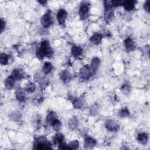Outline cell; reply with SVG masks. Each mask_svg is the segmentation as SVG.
I'll return each mask as SVG.
<instances>
[{
  "instance_id": "ac0fdd59",
  "label": "cell",
  "mask_w": 150,
  "mask_h": 150,
  "mask_svg": "<svg viewBox=\"0 0 150 150\" xmlns=\"http://www.w3.org/2000/svg\"><path fill=\"white\" fill-rule=\"evenodd\" d=\"M11 76L15 79V81L20 80L24 77V73L20 69H14L13 71Z\"/></svg>"
},
{
  "instance_id": "1f68e13d",
  "label": "cell",
  "mask_w": 150,
  "mask_h": 150,
  "mask_svg": "<svg viewBox=\"0 0 150 150\" xmlns=\"http://www.w3.org/2000/svg\"><path fill=\"white\" fill-rule=\"evenodd\" d=\"M123 1H119V0H116V1H111V4L113 7H118L123 5Z\"/></svg>"
},
{
  "instance_id": "4316f807",
  "label": "cell",
  "mask_w": 150,
  "mask_h": 150,
  "mask_svg": "<svg viewBox=\"0 0 150 150\" xmlns=\"http://www.w3.org/2000/svg\"><path fill=\"white\" fill-rule=\"evenodd\" d=\"M9 57L6 54H1L0 55V62L3 65H6L8 63Z\"/></svg>"
},
{
  "instance_id": "30bf717a",
  "label": "cell",
  "mask_w": 150,
  "mask_h": 150,
  "mask_svg": "<svg viewBox=\"0 0 150 150\" xmlns=\"http://www.w3.org/2000/svg\"><path fill=\"white\" fill-rule=\"evenodd\" d=\"M60 79L62 82L65 83H67L70 81L71 79V74L70 72L66 70H63L60 72L59 74Z\"/></svg>"
},
{
  "instance_id": "cb8c5ba5",
  "label": "cell",
  "mask_w": 150,
  "mask_h": 150,
  "mask_svg": "<svg viewBox=\"0 0 150 150\" xmlns=\"http://www.w3.org/2000/svg\"><path fill=\"white\" fill-rule=\"evenodd\" d=\"M35 88H36L35 85L34 83L30 82V83H28V84L25 86V88H24V90H25L27 92H28V93H34V92H35Z\"/></svg>"
},
{
  "instance_id": "5b68a950",
  "label": "cell",
  "mask_w": 150,
  "mask_h": 150,
  "mask_svg": "<svg viewBox=\"0 0 150 150\" xmlns=\"http://www.w3.org/2000/svg\"><path fill=\"white\" fill-rule=\"evenodd\" d=\"M41 24L45 28H49L53 24V18L49 13H47L43 15L41 18Z\"/></svg>"
},
{
  "instance_id": "6da1fadb",
  "label": "cell",
  "mask_w": 150,
  "mask_h": 150,
  "mask_svg": "<svg viewBox=\"0 0 150 150\" xmlns=\"http://www.w3.org/2000/svg\"><path fill=\"white\" fill-rule=\"evenodd\" d=\"M54 54V51L51 47L48 41H44L41 42L40 48L37 51V56L39 59H42L44 57H51Z\"/></svg>"
},
{
  "instance_id": "d6986e66",
  "label": "cell",
  "mask_w": 150,
  "mask_h": 150,
  "mask_svg": "<svg viewBox=\"0 0 150 150\" xmlns=\"http://www.w3.org/2000/svg\"><path fill=\"white\" fill-rule=\"evenodd\" d=\"M15 83V79L11 76H10V77H8L6 80V81H5V86L7 89L11 90L14 87Z\"/></svg>"
},
{
  "instance_id": "d6a6232c",
  "label": "cell",
  "mask_w": 150,
  "mask_h": 150,
  "mask_svg": "<svg viewBox=\"0 0 150 150\" xmlns=\"http://www.w3.org/2000/svg\"><path fill=\"white\" fill-rule=\"evenodd\" d=\"M149 1L148 0V1H145V3L144 4V10L147 12V13H149Z\"/></svg>"
},
{
  "instance_id": "3957f363",
  "label": "cell",
  "mask_w": 150,
  "mask_h": 150,
  "mask_svg": "<svg viewBox=\"0 0 150 150\" xmlns=\"http://www.w3.org/2000/svg\"><path fill=\"white\" fill-rule=\"evenodd\" d=\"M90 4L86 2H83L80 6L79 14L81 20H86L89 17Z\"/></svg>"
},
{
  "instance_id": "8992f818",
  "label": "cell",
  "mask_w": 150,
  "mask_h": 150,
  "mask_svg": "<svg viewBox=\"0 0 150 150\" xmlns=\"http://www.w3.org/2000/svg\"><path fill=\"white\" fill-rule=\"evenodd\" d=\"M79 75L81 79L83 80H87L93 75L91 72L90 67L88 65H84L80 70Z\"/></svg>"
},
{
  "instance_id": "2e32d148",
  "label": "cell",
  "mask_w": 150,
  "mask_h": 150,
  "mask_svg": "<svg viewBox=\"0 0 150 150\" xmlns=\"http://www.w3.org/2000/svg\"><path fill=\"white\" fill-rule=\"evenodd\" d=\"M124 44L126 49L128 51H133L136 48L135 43L134 42L132 39L130 38H128L125 40Z\"/></svg>"
},
{
  "instance_id": "5bb4252c",
  "label": "cell",
  "mask_w": 150,
  "mask_h": 150,
  "mask_svg": "<svg viewBox=\"0 0 150 150\" xmlns=\"http://www.w3.org/2000/svg\"><path fill=\"white\" fill-rule=\"evenodd\" d=\"M71 52H72V55L75 58H79L82 55V54H83V49L80 46H73L72 48Z\"/></svg>"
},
{
  "instance_id": "7c38bea8",
  "label": "cell",
  "mask_w": 150,
  "mask_h": 150,
  "mask_svg": "<svg viewBox=\"0 0 150 150\" xmlns=\"http://www.w3.org/2000/svg\"><path fill=\"white\" fill-rule=\"evenodd\" d=\"M103 39V35L100 33H96L94 34L90 39V42L94 44V45H98L99 44Z\"/></svg>"
},
{
  "instance_id": "ffe728a7",
  "label": "cell",
  "mask_w": 150,
  "mask_h": 150,
  "mask_svg": "<svg viewBox=\"0 0 150 150\" xmlns=\"http://www.w3.org/2000/svg\"><path fill=\"white\" fill-rule=\"evenodd\" d=\"M57 119V115L54 112V111H51L49 112L47 116H46V122L49 124H52V123L56 120Z\"/></svg>"
},
{
  "instance_id": "4fadbf2b",
  "label": "cell",
  "mask_w": 150,
  "mask_h": 150,
  "mask_svg": "<svg viewBox=\"0 0 150 150\" xmlns=\"http://www.w3.org/2000/svg\"><path fill=\"white\" fill-rule=\"evenodd\" d=\"M96 144L95 139L91 137H87L86 138L85 141V148L86 149H92Z\"/></svg>"
},
{
  "instance_id": "7402d4cb",
  "label": "cell",
  "mask_w": 150,
  "mask_h": 150,
  "mask_svg": "<svg viewBox=\"0 0 150 150\" xmlns=\"http://www.w3.org/2000/svg\"><path fill=\"white\" fill-rule=\"evenodd\" d=\"M68 124H69V127L71 130H75L78 126V121H77L76 117H73V118H72L69 120Z\"/></svg>"
},
{
  "instance_id": "8fae6325",
  "label": "cell",
  "mask_w": 150,
  "mask_h": 150,
  "mask_svg": "<svg viewBox=\"0 0 150 150\" xmlns=\"http://www.w3.org/2000/svg\"><path fill=\"white\" fill-rule=\"evenodd\" d=\"M137 3V1H133V0H128V1H123V6L124 8L127 11H132L135 8V5Z\"/></svg>"
},
{
  "instance_id": "7a4b0ae2",
  "label": "cell",
  "mask_w": 150,
  "mask_h": 150,
  "mask_svg": "<svg viewBox=\"0 0 150 150\" xmlns=\"http://www.w3.org/2000/svg\"><path fill=\"white\" fill-rule=\"evenodd\" d=\"M51 144L44 137H39L35 142V149H52Z\"/></svg>"
},
{
  "instance_id": "ba28073f",
  "label": "cell",
  "mask_w": 150,
  "mask_h": 150,
  "mask_svg": "<svg viewBox=\"0 0 150 150\" xmlns=\"http://www.w3.org/2000/svg\"><path fill=\"white\" fill-rule=\"evenodd\" d=\"M67 15H68L67 11L63 9H61L58 11L57 14V19H58V23L61 25H63L65 23Z\"/></svg>"
},
{
  "instance_id": "e575fe53",
  "label": "cell",
  "mask_w": 150,
  "mask_h": 150,
  "mask_svg": "<svg viewBox=\"0 0 150 150\" xmlns=\"http://www.w3.org/2000/svg\"><path fill=\"white\" fill-rule=\"evenodd\" d=\"M6 28V23L3 21V19L1 20V32H3L4 30Z\"/></svg>"
},
{
  "instance_id": "d590c367",
  "label": "cell",
  "mask_w": 150,
  "mask_h": 150,
  "mask_svg": "<svg viewBox=\"0 0 150 150\" xmlns=\"http://www.w3.org/2000/svg\"><path fill=\"white\" fill-rule=\"evenodd\" d=\"M39 3H41V4H42V5H44V4H45L46 3V1H38Z\"/></svg>"
},
{
  "instance_id": "4dcf8cb0",
  "label": "cell",
  "mask_w": 150,
  "mask_h": 150,
  "mask_svg": "<svg viewBox=\"0 0 150 150\" xmlns=\"http://www.w3.org/2000/svg\"><path fill=\"white\" fill-rule=\"evenodd\" d=\"M49 84V80L46 78H44L43 79H42L40 83V86L42 89H45L48 86Z\"/></svg>"
},
{
  "instance_id": "44dd1931",
  "label": "cell",
  "mask_w": 150,
  "mask_h": 150,
  "mask_svg": "<svg viewBox=\"0 0 150 150\" xmlns=\"http://www.w3.org/2000/svg\"><path fill=\"white\" fill-rule=\"evenodd\" d=\"M63 140H64V135L61 133L56 134L53 138V142L55 145L59 144L63 142Z\"/></svg>"
},
{
  "instance_id": "484cf974",
  "label": "cell",
  "mask_w": 150,
  "mask_h": 150,
  "mask_svg": "<svg viewBox=\"0 0 150 150\" xmlns=\"http://www.w3.org/2000/svg\"><path fill=\"white\" fill-rule=\"evenodd\" d=\"M51 125L52 126V127L55 131H59L62 127V123L59 120L56 119L52 123Z\"/></svg>"
},
{
  "instance_id": "e0dca14e",
  "label": "cell",
  "mask_w": 150,
  "mask_h": 150,
  "mask_svg": "<svg viewBox=\"0 0 150 150\" xmlns=\"http://www.w3.org/2000/svg\"><path fill=\"white\" fill-rule=\"evenodd\" d=\"M16 97L18 101L21 102L25 101L26 99V95L24 90L21 88H18L16 92Z\"/></svg>"
},
{
  "instance_id": "9c48e42d",
  "label": "cell",
  "mask_w": 150,
  "mask_h": 150,
  "mask_svg": "<svg viewBox=\"0 0 150 150\" xmlns=\"http://www.w3.org/2000/svg\"><path fill=\"white\" fill-rule=\"evenodd\" d=\"M100 59L97 57H95L92 59V63H91V65L90 67V69L92 75L94 74L98 70L99 65H100Z\"/></svg>"
},
{
  "instance_id": "52a82bcc",
  "label": "cell",
  "mask_w": 150,
  "mask_h": 150,
  "mask_svg": "<svg viewBox=\"0 0 150 150\" xmlns=\"http://www.w3.org/2000/svg\"><path fill=\"white\" fill-rule=\"evenodd\" d=\"M106 128L110 131H116L119 128V125L118 123L114 120H108L105 124Z\"/></svg>"
},
{
  "instance_id": "603a6c76",
  "label": "cell",
  "mask_w": 150,
  "mask_h": 150,
  "mask_svg": "<svg viewBox=\"0 0 150 150\" xmlns=\"http://www.w3.org/2000/svg\"><path fill=\"white\" fill-rule=\"evenodd\" d=\"M53 69V66L52 64L50 62H45L44 67H43V72L45 74H49L52 72Z\"/></svg>"
},
{
  "instance_id": "83f0119b",
  "label": "cell",
  "mask_w": 150,
  "mask_h": 150,
  "mask_svg": "<svg viewBox=\"0 0 150 150\" xmlns=\"http://www.w3.org/2000/svg\"><path fill=\"white\" fill-rule=\"evenodd\" d=\"M79 146V142L78 140H73L71 141L68 145L69 149H77Z\"/></svg>"
},
{
  "instance_id": "d4e9b609",
  "label": "cell",
  "mask_w": 150,
  "mask_h": 150,
  "mask_svg": "<svg viewBox=\"0 0 150 150\" xmlns=\"http://www.w3.org/2000/svg\"><path fill=\"white\" fill-rule=\"evenodd\" d=\"M73 105L75 108H81L83 106V101L81 98L75 99L73 103Z\"/></svg>"
},
{
  "instance_id": "f546056e",
  "label": "cell",
  "mask_w": 150,
  "mask_h": 150,
  "mask_svg": "<svg viewBox=\"0 0 150 150\" xmlns=\"http://www.w3.org/2000/svg\"><path fill=\"white\" fill-rule=\"evenodd\" d=\"M130 90H131V87H130V86L129 84L128 83H125L121 87V92H123L124 94H128L130 92Z\"/></svg>"
},
{
  "instance_id": "9a60e30c",
  "label": "cell",
  "mask_w": 150,
  "mask_h": 150,
  "mask_svg": "<svg viewBox=\"0 0 150 150\" xmlns=\"http://www.w3.org/2000/svg\"><path fill=\"white\" fill-rule=\"evenodd\" d=\"M137 140L141 144L145 145L148 141V135L145 132H141L138 135Z\"/></svg>"
},
{
  "instance_id": "f1b7e54d",
  "label": "cell",
  "mask_w": 150,
  "mask_h": 150,
  "mask_svg": "<svg viewBox=\"0 0 150 150\" xmlns=\"http://www.w3.org/2000/svg\"><path fill=\"white\" fill-rule=\"evenodd\" d=\"M119 115L121 117H123V118L129 116L130 111H129L128 109L127 108V107H124L123 109H121L120 110V111L119 112Z\"/></svg>"
},
{
  "instance_id": "277c9868",
  "label": "cell",
  "mask_w": 150,
  "mask_h": 150,
  "mask_svg": "<svg viewBox=\"0 0 150 150\" xmlns=\"http://www.w3.org/2000/svg\"><path fill=\"white\" fill-rule=\"evenodd\" d=\"M113 6L111 4V1H104V17L105 19L107 21L111 20L114 15L113 10H112Z\"/></svg>"
},
{
  "instance_id": "836d02e7",
  "label": "cell",
  "mask_w": 150,
  "mask_h": 150,
  "mask_svg": "<svg viewBox=\"0 0 150 150\" xmlns=\"http://www.w3.org/2000/svg\"><path fill=\"white\" fill-rule=\"evenodd\" d=\"M59 149H69V146L67 144L62 142L61 144H59Z\"/></svg>"
}]
</instances>
